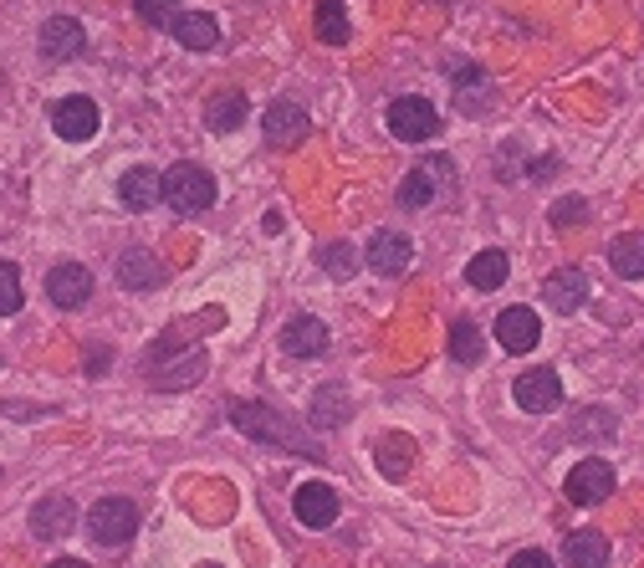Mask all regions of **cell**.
Returning a JSON list of instances; mask_svg holds the SVG:
<instances>
[{
    "label": "cell",
    "instance_id": "1f68e13d",
    "mask_svg": "<svg viewBox=\"0 0 644 568\" xmlns=\"http://www.w3.org/2000/svg\"><path fill=\"white\" fill-rule=\"evenodd\" d=\"M21 271L11 267V261H0V318H11V313H21Z\"/></svg>",
    "mask_w": 644,
    "mask_h": 568
},
{
    "label": "cell",
    "instance_id": "52a82bcc",
    "mask_svg": "<svg viewBox=\"0 0 644 568\" xmlns=\"http://www.w3.org/2000/svg\"><path fill=\"white\" fill-rule=\"evenodd\" d=\"M36 42H42V57L46 62H73V57H82V52H88V31L77 26L73 15H52V21H42Z\"/></svg>",
    "mask_w": 644,
    "mask_h": 568
},
{
    "label": "cell",
    "instance_id": "44dd1931",
    "mask_svg": "<svg viewBox=\"0 0 644 568\" xmlns=\"http://www.w3.org/2000/svg\"><path fill=\"white\" fill-rule=\"evenodd\" d=\"M164 277V267L154 261V252H144V246H129V252L118 256V282L133 287V292H144V287H154Z\"/></svg>",
    "mask_w": 644,
    "mask_h": 568
},
{
    "label": "cell",
    "instance_id": "30bf717a",
    "mask_svg": "<svg viewBox=\"0 0 644 568\" xmlns=\"http://www.w3.org/2000/svg\"><path fill=\"white\" fill-rule=\"evenodd\" d=\"M292 512L302 527H333L337 523V492L327 481H302L292 492Z\"/></svg>",
    "mask_w": 644,
    "mask_h": 568
},
{
    "label": "cell",
    "instance_id": "603a6c76",
    "mask_svg": "<svg viewBox=\"0 0 644 568\" xmlns=\"http://www.w3.org/2000/svg\"><path fill=\"white\" fill-rule=\"evenodd\" d=\"M241 119H246V92L225 88V92H215V98L206 103V123L215 129V134H231Z\"/></svg>",
    "mask_w": 644,
    "mask_h": 568
},
{
    "label": "cell",
    "instance_id": "7402d4cb",
    "mask_svg": "<svg viewBox=\"0 0 644 568\" xmlns=\"http://www.w3.org/2000/svg\"><path fill=\"white\" fill-rule=\"evenodd\" d=\"M563 558H568V568H603L609 564V538L603 533H573L563 543Z\"/></svg>",
    "mask_w": 644,
    "mask_h": 568
},
{
    "label": "cell",
    "instance_id": "d4e9b609",
    "mask_svg": "<svg viewBox=\"0 0 644 568\" xmlns=\"http://www.w3.org/2000/svg\"><path fill=\"white\" fill-rule=\"evenodd\" d=\"M466 282L476 287V292H497V287L507 282V252H481V256H470Z\"/></svg>",
    "mask_w": 644,
    "mask_h": 568
},
{
    "label": "cell",
    "instance_id": "7a4b0ae2",
    "mask_svg": "<svg viewBox=\"0 0 644 568\" xmlns=\"http://www.w3.org/2000/svg\"><path fill=\"white\" fill-rule=\"evenodd\" d=\"M164 205H175L179 215H200L215 205V175L200 165H175L164 169Z\"/></svg>",
    "mask_w": 644,
    "mask_h": 568
},
{
    "label": "cell",
    "instance_id": "ac0fdd59",
    "mask_svg": "<svg viewBox=\"0 0 644 568\" xmlns=\"http://www.w3.org/2000/svg\"><path fill=\"white\" fill-rule=\"evenodd\" d=\"M348 389L343 385H322L318 394H312V410H308V420H312V431H343L348 425Z\"/></svg>",
    "mask_w": 644,
    "mask_h": 568
},
{
    "label": "cell",
    "instance_id": "8fae6325",
    "mask_svg": "<svg viewBox=\"0 0 644 568\" xmlns=\"http://www.w3.org/2000/svg\"><path fill=\"white\" fill-rule=\"evenodd\" d=\"M512 394L528 415H547V410L563 404V379H557V369H528V375L517 379Z\"/></svg>",
    "mask_w": 644,
    "mask_h": 568
},
{
    "label": "cell",
    "instance_id": "5bb4252c",
    "mask_svg": "<svg viewBox=\"0 0 644 568\" xmlns=\"http://www.w3.org/2000/svg\"><path fill=\"white\" fill-rule=\"evenodd\" d=\"M451 159H425V165H414L404 180H399V205L410 210H430L440 200V175H451Z\"/></svg>",
    "mask_w": 644,
    "mask_h": 568
},
{
    "label": "cell",
    "instance_id": "4316f807",
    "mask_svg": "<svg viewBox=\"0 0 644 568\" xmlns=\"http://www.w3.org/2000/svg\"><path fill=\"white\" fill-rule=\"evenodd\" d=\"M609 261H614L619 277H644V231H630L609 246Z\"/></svg>",
    "mask_w": 644,
    "mask_h": 568
},
{
    "label": "cell",
    "instance_id": "8992f818",
    "mask_svg": "<svg viewBox=\"0 0 644 568\" xmlns=\"http://www.w3.org/2000/svg\"><path fill=\"white\" fill-rule=\"evenodd\" d=\"M46 298L57 302L62 313H77L82 302L92 298V271L82 261H62V267L46 271Z\"/></svg>",
    "mask_w": 644,
    "mask_h": 568
},
{
    "label": "cell",
    "instance_id": "ba28073f",
    "mask_svg": "<svg viewBox=\"0 0 644 568\" xmlns=\"http://www.w3.org/2000/svg\"><path fill=\"white\" fill-rule=\"evenodd\" d=\"M364 256L379 277H399V271H410V261H414V241L404 236V231H374Z\"/></svg>",
    "mask_w": 644,
    "mask_h": 568
},
{
    "label": "cell",
    "instance_id": "9a60e30c",
    "mask_svg": "<svg viewBox=\"0 0 644 568\" xmlns=\"http://www.w3.org/2000/svg\"><path fill=\"white\" fill-rule=\"evenodd\" d=\"M497 338H501V348H507V354H532V348H537V338H542L537 313H532V308H507V313L497 318Z\"/></svg>",
    "mask_w": 644,
    "mask_h": 568
},
{
    "label": "cell",
    "instance_id": "f546056e",
    "mask_svg": "<svg viewBox=\"0 0 644 568\" xmlns=\"http://www.w3.org/2000/svg\"><path fill=\"white\" fill-rule=\"evenodd\" d=\"M318 261H322V271H327V277H353V271H358V246L333 241V246H322V252H318Z\"/></svg>",
    "mask_w": 644,
    "mask_h": 568
},
{
    "label": "cell",
    "instance_id": "4dcf8cb0",
    "mask_svg": "<svg viewBox=\"0 0 644 568\" xmlns=\"http://www.w3.org/2000/svg\"><path fill=\"white\" fill-rule=\"evenodd\" d=\"M133 11H138V21L144 26H175L179 21V0H133Z\"/></svg>",
    "mask_w": 644,
    "mask_h": 568
},
{
    "label": "cell",
    "instance_id": "484cf974",
    "mask_svg": "<svg viewBox=\"0 0 644 568\" xmlns=\"http://www.w3.org/2000/svg\"><path fill=\"white\" fill-rule=\"evenodd\" d=\"M481 354H486L481 328H476L470 318H455L451 323V359L455 364H481Z\"/></svg>",
    "mask_w": 644,
    "mask_h": 568
},
{
    "label": "cell",
    "instance_id": "7c38bea8",
    "mask_svg": "<svg viewBox=\"0 0 644 568\" xmlns=\"http://www.w3.org/2000/svg\"><path fill=\"white\" fill-rule=\"evenodd\" d=\"M266 138L277 144V149H297L302 138L312 134V119H308V108L302 103H271L266 108V119H262Z\"/></svg>",
    "mask_w": 644,
    "mask_h": 568
},
{
    "label": "cell",
    "instance_id": "5b68a950",
    "mask_svg": "<svg viewBox=\"0 0 644 568\" xmlns=\"http://www.w3.org/2000/svg\"><path fill=\"white\" fill-rule=\"evenodd\" d=\"M563 492H568L573 508H593V502H603V497L614 492V471H609L599 456H588V461H578V466L568 471Z\"/></svg>",
    "mask_w": 644,
    "mask_h": 568
},
{
    "label": "cell",
    "instance_id": "4fadbf2b",
    "mask_svg": "<svg viewBox=\"0 0 644 568\" xmlns=\"http://www.w3.org/2000/svg\"><path fill=\"white\" fill-rule=\"evenodd\" d=\"M77 527V508H73V497H62V492H52V497H42L36 508H31V533L42 543H57V538H67Z\"/></svg>",
    "mask_w": 644,
    "mask_h": 568
},
{
    "label": "cell",
    "instance_id": "e575fe53",
    "mask_svg": "<svg viewBox=\"0 0 644 568\" xmlns=\"http://www.w3.org/2000/svg\"><path fill=\"white\" fill-rule=\"evenodd\" d=\"M52 568H88V564H82V558H57Z\"/></svg>",
    "mask_w": 644,
    "mask_h": 568
},
{
    "label": "cell",
    "instance_id": "836d02e7",
    "mask_svg": "<svg viewBox=\"0 0 644 568\" xmlns=\"http://www.w3.org/2000/svg\"><path fill=\"white\" fill-rule=\"evenodd\" d=\"M507 568H557V564H553L547 554H537V548H528V554H517Z\"/></svg>",
    "mask_w": 644,
    "mask_h": 568
},
{
    "label": "cell",
    "instance_id": "ffe728a7",
    "mask_svg": "<svg viewBox=\"0 0 644 568\" xmlns=\"http://www.w3.org/2000/svg\"><path fill=\"white\" fill-rule=\"evenodd\" d=\"M159 194H164V175H154L148 165H133L129 175L118 180V200H123L129 210H148Z\"/></svg>",
    "mask_w": 644,
    "mask_h": 568
},
{
    "label": "cell",
    "instance_id": "d6986e66",
    "mask_svg": "<svg viewBox=\"0 0 644 568\" xmlns=\"http://www.w3.org/2000/svg\"><path fill=\"white\" fill-rule=\"evenodd\" d=\"M169 31H175V42L185 52H210L220 42V21L210 11H179V21Z\"/></svg>",
    "mask_w": 644,
    "mask_h": 568
},
{
    "label": "cell",
    "instance_id": "6da1fadb",
    "mask_svg": "<svg viewBox=\"0 0 644 568\" xmlns=\"http://www.w3.org/2000/svg\"><path fill=\"white\" fill-rule=\"evenodd\" d=\"M225 420H231L241 435H251V441H271V446L281 441L292 456H322V446L302 431V425H292L287 415H277V410H266V404H256V400H231L225 404Z\"/></svg>",
    "mask_w": 644,
    "mask_h": 568
},
{
    "label": "cell",
    "instance_id": "d6a6232c",
    "mask_svg": "<svg viewBox=\"0 0 644 568\" xmlns=\"http://www.w3.org/2000/svg\"><path fill=\"white\" fill-rule=\"evenodd\" d=\"M584 221H588V200H578V194H568V200H557V205H553V225H557V231L584 225Z\"/></svg>",
    "mask_w": 644,
    "mask_h": 568
},
{
    "label": "cell",
    "instance_id": "cb8c5ba5",
    "mask_svg": "<svg viewBox=\"0 0 644 568\" xmlns=\"http://www.w3.org/2000/svg\"><path fill=\"white\" fill-rule=\"evenodd\" d=\"M410 466H414V441L410 435H384L379 441V471L389 481L399 477H410Z\"/></svg>",
    "mask_w": 644,
    "mask_h": 568
},
{
    "label": "cell",
    "instance_id": "e0dca14e",
    "mask_svg": "<svg viewBox=\"0 0 644 568\" xmlns=\"http://www.w3.org/2000/svg\"><path fill=\"white\" fill-rule=\"evenodd\" d=\"M322 348H327V328H322L318 318L302 313L281 328V354H292V359H318Z\"/></svg>",
    "mask_w": 644,
    "mask_h": 568
},
{
    "label": "cell",
    "instance_id": "d590c367",
    "mask_svg": "<svg viewBox=\"0 0 644 568\" xmlns=\"http://www.w3.org/2000/svg\"><path fill=\"white\" fill-rule=\"evenodd\" d=\"M200 568H220V564H200Z\"/></svg>",
    "mask_w": 644,
    "mask_h": 568
},
{
    "label": "cell",
    "instance_id": "9c48e42d",
    "mask_svg": "<svg viewBox=\"0 0 644 568\" xmlns=\"http://www.w3.org/2000/svg\"><path fill=\"white\" fill-rule=\"evenodd\" d=\"M98 103L92 98H62L57 108H52V129H57V138H67V144H88L92 134H98Z\"/></svg>",
    "mask_w": 644,
    "mask_h": 568
},
{
    "label": "cell",
    "instance_id": "2e32d148",
    "mask_svg": "<svg viewBox=\"0 0 644 568\" xmlns=\"http://www.w3.org/2000/svg\"><path fill=\"white\" fill-rule=\"evenodd\" d=\"M584 298H588V277L578 267H563V271H553V277L542 282V302H547L553 313H578Z\"/></svg>",
    "mask_w": 644,
    "mask_h": 568
},
{
    "label": "cell",
    "instance_id": "3957f363",
    "mask_svg": "<svg viewBox=\"0 0 644 568\" xmlns=\"http://www.w3.org/2000/svg\"><path fill=\"white\" fill-rule=\"evenodd\" d=\"M88 533L98 548H129V538L138 533V508L129 497H103L88 512Z\"/></svg>",
    "mask_w": 644,
    "mask_h": 568
},
{
    "label": "cell",
    "instance_id": "277c9868",
    "mask_svg": "<svg viewBox=\"0 0 644 568\" xmlns=\"http://www.w3.org/2000/svg\"><path fill=\"white\" fill-rule=\"evenodd\" d=\"M384 119H389V134L404 138V144H425V138H435V129H440L435 103H425V98H395Z\"/></svg>",
    "mask_w": 644,
    "mask_h": 568
},
{
    "label": "cell",
    "instance_id": "f1b7e54d",
    "mask_svg": "<svg viewBox=\"0 0 644 568\" xmlns=\"http://www.w3.org/2000/svg\"><path fill=\"white\" fill-rule=\"evenodd\" d=\"M206 354H185V359L175 364V375H148L154 379V389H185V385H200L206 379Z\"/></svg>",
    "mask_w": 644,
    "mask_h": 568
},
{
    "label": "cell",
    "instance_id": "83f0119b",
    "mask_svg": "<svg viewBox=\"0 0 644 568\" xmlns=\"http://www.w3.org/2000/svg\"><path fill=\"white\" fill-rule=\"evenodd\" d=\"M318 42L327 46L348 42V5L343 0H318Z\"/></svg>",
    "mask_w": 644,
    "mask_h": 568
}]
</instances>
